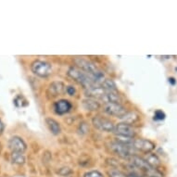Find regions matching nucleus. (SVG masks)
Wrapping results in <instances>:
<instances>
[{"label":"nucleus","mask_w":177,"mask_h":177,"mask_svg":"<svg viewBox=\"0 0 177 177\" xmlns=\"http://www.w3.org/2000/svg\"><path fill=\"white\" fill-rule=\"evenodd\" d=\"M67 73L71 79H73L75 82H77L81 85H83L85 89L92 88V87H95V86H100L98 82L95 78H93L91 75L87 74L84 70H80L76 66L75 67H70L68 70Z\"/></svg>","instance_id":"f257e3e1"},{"label":"nucleus","mask_w":177,"mask_h":177,"mask_svg":"<svg viewBox=\"0 0 177 177\" xmlns=\"http://www.w3.org/2000/svg\"><path fill=\"white\" fill-rule=\"evenodd\" d=\"M74 63L77 68H79L80 70H84V72H86L87 74H89L93 78H95L98 82L99 85L104 81V79H105L104 73L90 60H87L84 58H75Z\"/></svg>","instance_id":"f03ea898"},{"label":"nucleus","mask_w":177,"mask_h":177,"mask_svg":"<svg viewBox=\"0 0 177 177\" xmlns=\"http://www.w3.org/2000/svg\"><path fill=\"white\" fill-rule=\"evenodd\" d=\"M108 148L111 153L117 155L118 157L121 158V159L129 160L131 157L135 156V154H136V150L132 146L123 145V144L118 143L116 141L111 142L108 145Z\"/></svg>","instance_id":"7ed1b4c3"},{"label":"nucleus","mask_w":177,"mask_h":177,"mask_svg":"<svg viewBox=\"0 0 177 177\" xmlns=\"http://www.w3.org/2000/svg\"><path fill=\"white\" fill-rule=\"evenodd\" d=\"M31 70L35 75L42 78H47L52 73V67L50 63L39 59L34 60L31 64Z\"/></svg>","instance_id":"20e7f679"},{"label":"nucleus","mask_w":177,"mask_h":177,"mask_svg":"<svg viewBox=\"0 0 177 177\" xmlns=\"http://www.w3.org/2000/svg\"><path fill=\"white\" fill-rule=\"evenodd\" d=\"M132 147L136 151H140L145 154H148V153H151L155 149L156 145L148 139L141 138V139H134Z\"/></svg>","instance_id":"39448f33"},{"label":"nucleus","mask_w":177,"mask_h":177,"mask_svg":"<svg viewBox=\"0 0 177 177\" xmlns=\"http://www.w3.org/2000/svg\"><path fill=\"white\" fill-rule=\"evenodd\" d=\"M102 110L106 114H108L110 116L118 117L120 119L127 112L126 109L123 106H121L120 104H117V103H105L103 105Z\"/></svg>","instance_id":"423d86ee"},{"label":"nucleus","mask_w":177,"mask_h":177,"mask_svg":"<svg viewBox=\"0 0 177 177\" xmlns=\"http://www.w3.org/2000/svg\"><path fill=\"white\" fill-rule=\"evenodd\" d=\"M92 123L95 128L102 132H113L115 124L109 119L103 118L101 116H96L92 120Z\"/></svg>","instance_id":"0eeeda50"},{"label":"nucleus","mask_w":177,"mask_h":177,"mask_svg":"<svg viewBox=\"0 0 177 177\" xmlns=\"http://www.w3.org/2000/svg\"><path fill=\"white\" fill-rule=\"evenodd\" d=\"M65 92H66L65 84L60 81H55L48 85L47 90V96L48 98H55L59 96H61Z\"/></svg>","instance_id":"6e6552de"},{"label":"nucleus","mask_w":177,"mask_h":177,"mask_svg":"<svg viewBox=\"0 0 177 177\" xmlns=\"http://www.w3.org/2000/svg\"><path fill=\"white\" fill-rule=\"evenodd\" d=\"M113 133L118 136H125L131 138H134L135 136V131L133 128V126L123 122H120L115 125Z\"/></svg>","instance_id":"1a4fd4ad"},{"label":"nucleus","mask_w":177,"mask_h":177,"mask_svg":"<svg viewBox=\"0 0 177 177\" xmlns=\"http://www.w3.org/2000/svg\"><path fill=\"white\" fill-rule=\"evenodd\" d=\"M8 148L12 152L23 153L27 149V145L20 136H13L8 141Z\"/></svg>","instance_id":"9d476101"},{"label":"nucleus","mask_w":177,"mask_h":177,"mask_svg":"<svg viewBox=\"0 0 177 177\" xmlns=\"http://www.w3.org/2000/svg\"><path fill=\"white\" fill-rule=\"evenodd\" d=\"M108 91H106L105 89H103L102 87L100 86H95V87H92V88H88V89H85L84 91V94H85V97L87 98H93V99H102L103 97L106 95Z\"/></svg>","instance_id":"9b49d317"},{"label":"nucleus","mask_w":177,"mask_h":177,"mask_svg":"<svg viewBox=\"0 0 177 177\" xmlns=\"http://www.w3.org/2000/svg\"><path fill=\"white\" fill-rule=\"evenodd\" d=\"M71 108H72L71 103L67 99H60L54 103V111L59 115L68 113L71 110Z\"/></svg>","instance_id":"f8f14e48"},{"label":"nucleus","mask_w":177,"mask_h":177,"mask_svg":"<svg viewBox=\"0 0 177 177\" xmlns=\"http://www.w3.org/2000/svg\"><path fill=\"white\" fill-rule=\"evenodd\" d=\"M82 104H83L84 109L88 111H97L101 108L100 103L98 100L93 99V98H86L83 100Z\"/></svg>","instance_id":"ddd939ff"},{"label":"nucleus","mask_w":177,"mask_h":177,"mask_svg":"<svg viewBox=\"0 0 177 177\" xmlns=\"http://www.w3.org/2000/svg\"><path fill=\"white\" fill-rule=\"evenodd\" d=\"M105 103H117L120 104L121 102V98L116 91H108L106 95L103 97L101 99Z\"/></svg>","instance_id":"4468645a"},{"label":"nucleus","mask_w":177,"mask_h":177,"mask_svg":"<svg viewBox=\"0 0 177 177\" xmlns=\"http://www.w3.org/2000/svg\"><path fill=\"white\" fill-rule=\"evenodd\" d=\"M120 119L123 123H126L132 126L133 124H134L140 120V116L135 111H129V112H126Z\"/></svg>","instance_id":"2eb2a0df"},{"label":"nucleus","mask_w":177,"mask_h":177,"mask_svg":"<svg viewBox=\"0 0 177 177\" xmlns=\"http://www.w3.org/2000/svg\"><path fill=\"white\" fill-rule=\"evenodd\" d=\"M46 123L49 129V131L54 134V135H59L61 133V127L59 124V121H57L56 120L52 118H47L46 119Z\"/></svg>","instance_id":"dca6fc26"},{"label":"nucleus","mask_w":177,"mask_h":177,"mask_svg":"<svg viewBox=\"0 0 177 177\" xmlns=\"http://www.w3.org/2000/svg\"><path fill=\"white\" fill-rule=\"evenodd\" d=\"M144 160L152 168H158L161 165V163L160 158L156 154H154V153H148V154H147L145 156Z\"/></svg>","instance_id":"f3484780"},{"label":"nucleus","mask_w":177,"mask_h":177,"mask_svg":"<svg viewBox=\"0 0 177 177\" xmlns=\"http://www.w3.org/2000/svg\"><path fill=\"white\" fill-rule=\"evenodd\" d=\"M100 87L105 89L106 91H117V86L116 84L113 80L111 79H107L105 78L104 81L101 83Z\"/></svg>","instance_id":"a211bd4d"},{"label":"nucleus","mask_w":177,"mask_h":177,"mask_svg":"<svg viewBox=\"0 0 177 177\" xmlns=\"http://www.w3.org/2000/svg\"><path fill=\"white\" fill-rule=\"evenodd\" d=\"M11 161L15 164L21 165V164H24V162H25V156L23 155V153L12 152V154H11Z\"/></svg>","instance_id":"6ab92c4d"},{"label":"nucleus","mask_w":177,"mask_h":177,"mask_svg":"<svg viewBox=\"0 0 177 177\" xmlns=\"http://www.w3.org/2000/svg\"><path fill=\"white\" fill-rule=\"evenodd\" d=\"M145 177H164L162 172H161L158 168H150L147 172L144 173Z\"/></svg>","instance_id":"aec40b11"},{"label":"nucleus","mask_w":177,"mask_h":177,"mask_svg":"<svg viewBox=\"0 0 177 177\" xmlns=\"http://www.w3.org/2000/svg\"><path fill=\"white\" fill-rule=\"evenodd\" d=\"M134 138H131V137H125V136H118L116 135L115 137V141L120 143V144H123V145H127V146H133V143H134Z\"/></svg>","instance_id":"412c9836"},{"label":"nucleus","mask_w":177,"mask_h":177,"mask_svg":"<svg viewBox=\"0 0 177 177\" xmlns=\"http://www.w3.org/2000/svg\"><path fill=\"white\" fill-rule=\"evenodd\" d=\"M108 175L109 177H128L126 174L120 172L117 169H111L108 171Z\"/></svg>","instance_id":"4be33fe9"},{"label":"nucleus","mask_w":177,"mask_h":177,"mask_svg":"<svg viewBox=\"0 0 177 177\" xmlns=\"http://www.w3.org/2000/svg\"><path fill=\"white\" fill-rule=\"evenodd\" d=\"M59 173V175H61V176H69L70 175H71L72 174V171L70 169V168H68V167H64V168H61V169H59V171L58 172Z\"/></svg>","instance_id":"5701e85b"},{"label":"nucleus","mask_w":177,"mask_h":177,"mask_svg":"<svg viewBox=\"0 0 177 177\" xmlns=\"http://www.w3.org/2000/svg\"><path fill=\"white\" fill-rule=\"evenodd\" d=\"M84 177H104V175L98 171H90L85 173Z\"/></svg>","instance_id":"b1692460"},{"label":"nucleus","mask_w":177,"mask_h":177,"mask_svg":"<svg viewBox=\"0 0 177 177\" xmlns=\"http://www.w3.org/2000/svg\"><path fill=\"white\" fill-rule=\"evenodd\" d=\"M166 117L165 113L162 111H157L155 112V115H154V120H164Z\"/></svg>","instance_id":"393cba45"},{"label":"nucleus","mask_w":177,"mask_h":177,"mask_svg":"<svg viewBox=\"0 0 177 177\" xmlns=\"http://www.w3.org/2000/svg\"><path fill=\"white\" fill-rule=\"evenodd\" d=\"M75 92H76V90H75V88H74L73 86H71V85L66 86V93H67L68 95H70V96H74Z\"/></svg>","instance_id":"a878e982"},{"label":"nucleus","mask_w":177,"mask_h":177,"mask_svg":"<svg viewBox=\"0 0 177 177\" xmlns=\"http://www.w3.org/2000/svg\"><path fill=\"white\" fill-rule=\"evenodd\" d=\"M169 83H170L172 85H175V84H176V80H175L174 77H171V78H169Z\"/></svg>","instance_id":"bb28decb"},{"label":"nucleus","mask_w":177,"mask_h":177,"mask_svg":"<svg viewBox=\"0 0 177 177\" xmlns=\"http://www.w3.org/2000/svg\"><path fill=\"white\" fill-rule=\"evenodd\" d=\"M4 128H5V126H4V123L2 122V120H0V134H2L3 133V131H4Z\"/></svg>","instance_id":"cd10ccee"},{"label":"nucleus","mask_w":177,"mask_h":177,"mask_svg":"<svg viewBox=\"0 0 177 177\" xmlns=\"http://www.w3.org/2000/svg\"><path fill=\"white\" fill-rule=\"evenodd\" d=\"M67 177H72V176H67Z\"/></svg>","instance_id":"c85d7f7f"}]
</instances>
